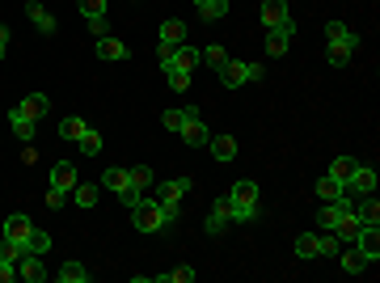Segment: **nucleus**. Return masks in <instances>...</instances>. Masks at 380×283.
Segmentation results:
<instances>
[{"mask_svg":"<svg viewBox=\"0 0 380 283\" xmlns=\"http://www.w3.org/2000/svg\"><path fill=\"white\" fill-rule=\"evenodd\" d=\"M26 17L34 22V30H38V34H56V30H60V22L51 17V13L38 5V0H30V5H26Z\"/></svg>","mask_w":380,"mask_h":283,"instance_id":"obj_15","label":"nucleus"},{"mask_svg":"<svg viewBox=\"0 0 380 283\" xmlns=\"http://www.w3.org/2000/svg\"><path fill=\"white\" fill-rule=\"evenodd\" d=\"M64 203H68L64 191H47V207H64Z\"/></svg>","mask_w":380,"mask_h":283,"instance_id":"obj_48","label":"nucleus"},{"mask_svg":"<svg viewBox=\"0 0 380 283\" xmlns=\"http://www.w3.org/2000/svg\"><path fill=\"white\" fill-rule=\"evenodd\" d=\"M351 55H355V47H347V42H330V47H325V60H330L334 68L351 64Z\"/></svg>","mask_w":380,"mask_h":283,"instance_id":"obj_33","label":"nucleus"},{"mask_svg":"<svg viewBox=\"0 0 380 283\" xmlns=\"http://www.w3.org/2000/svg\"><path fill=\"white\" fill-rule=\"evenodd\" d=\"M262 76H266V68H262V64H245V60H224V68H220V81H224L229 89L249 85V81H262Z\"/></svg>","mask_w":380,"mask_h":283,"instance_id":"obj_1","label":"nucleus"},{"mask_svg":"<svg viewBox=\"0 0 380 283\" xmlns=\"http://www.w3.org/2000/svg\"><path fill=\"white\" fill-rule=\"evenodd\" d=\"M97 195H101V186H97V182H76V186H72V203H76V207H85V211H89V207H97Z\"/></svg>","mask_w":380,"mask_h":283,"instance_id":"obj_18","label":"nucleus"},{"mask_svg":"<svg viewBox=\"0 0 380 283\" xmlns=\"http://www.w3.org/2000/svg\"><path fill=\"white\" fill-rule=\"evenodd\" d=\"M160 127H165V131H182V110H165V115H160Z\"/></svg>","mask_w":380,"mask_h":283,"instance_id":"obj_43","label":"nucleus"},{"mask_svg":"<svg viewBox=\"0 0 380 283\" xmlns=\"http://www.w3.org/2000/svg\"><path fill=\"white\" fill-rule=\"evenodd\" d=\"M5 51H9V26H0V60H5Z\"/></svg>","mask_w":380,"mask_h":283,"instance_id":"obj_50","label":"nucleus"},{"mask_svg":"<svg viewBox=\"0 0 380 283\" xmlns=\"http://www.w3.org/2000/svg\"><path fill=\"white\" fill-rule=\"evenodd\" d=\"M195 64H199V47H174V60H170V68L165 72H174V68H182V72H195Z\"/></svg>","mask_w":380,"mask_h":283,"instance_id":"obj_16","label":"nucleus"},{"mask_svg":"<svg viewBox=\"0 0 380 283\" xmlns=\"http://www.w3.org/2000/svg\"><path fill=\"white\" fill-rule=\"evenodd\" d=\"M296 258H317V233H304V237H296Z\"/></svg>","mask_w":380,"mask_h":283,"instance_id":"obj_37","label":"nucleus"},{"mask_svg":"<svg viewBox=\"0 0 380 283\" xmlns=\"http://www.w3.org/2000/svg\"><path fill=\"white\" fill-rule=\"evenodd\" d=\"M22 161H26V165H34V161H38V148H34V144H26V152H22Z\"/></svg>","mask_w":380,"mask_h":283,"instance_id":"obj_51","label":"nucleus"},{"mask_svg":"<svg viewBox=\"0 0 380 283\" xmlns=\"http://www.w3.org/2000/svg\"><path fill=\"white\" fill-rule=\"evenodd\" d=\"M131 220H135V229L140 233H160V229H165V216H160V203H135L131 207Z\"/></svg>","mask_w":380,"mask_h":283,"instance_id":"obj_2","label":"nucleus"},{"mask_svg":"<svg viewBox=\"0 0 380 283\" xmlns=\"http://www.w3.org/2000/svg\"><path fill=\"white\" fill-rule=\"evenodd\" d=\"M156 203H160V216H165V229H170V224L178 220V211H182V207H178V199H156Z\"/></svg>","mask_w":380,"mask_h":283,"instance_id":"obj_42","label":"nucleus"},{"mask_svg":"<svg viewBox=\"0 0 380 283\" xmlns=\"http://www.w3.org/2000/svg\"><path fill=\"white\" fill-rule=\"evenodd\" d=\"M9 279H17V262L0 254V283H9Z\"/></svg>","mask_w":380,"mask_h":283,"instance_id":"obj_44","label":"nucleus"},{"mask_svg":"<svg viewBox=\"0 0 380 283\" xmlns=\"http://www.w3.org/2000/svg\"><path fill=\"white\" fill-rule=\"evenodd\" d=\"M72 186H76V165H72V161H60L56 169H51V191L72 195Z\"/></svg>","mask_w":380,"mask_h":283,"instance_id":"obj_12","label":"nucleus"},{"mask_svg":"<svg viewBox=\"0 0 380 283\" xmlns=\"http://www.w3.org/2000/svg\"><path fill=\"white\" fill-rule=\"evenodd\" d=\"M195 119H203L199 106H182V123H195Z\"/></svg>","mask_w":380,"mask_h":283,"instance_id":"obj_49","label":"nucleus"},{"mask_svg":"<svg viewBox=\"0 0 380 283\" xmlns=\"http://www.w3.org/2000/svg\"><path fill=\"white\" fill-rule=\"evenodd\" d=\"M178 136H182L190 148H203V144L211 140V136H207V127H203V119H195V123H182V131H178Z\"/></svg>","mask_w":380,"mask_h":283,"instance_id":"obj_25","label":"nucleus"},{"mask_svg":"<svg viewBox=\"0 0 380 283\" xmlns=\"http://www.w3.org/2000/svg\"><path fill=\"white\" fill-rule=\"evenodd\" d=\"M351 245L367 258V266H376V262H380V224H363L359 237H355Z\"/></svg>","mask_w":380,"mask_h":283,"instance_id":"obj_4","label":"nucleus"},{"mask_svg":"<svg viewBox=\"0 0 380 283\" xmlns=\"http://www.w3.org/2000/svg\"><path fill=\"white\" fill-rule=\"evenodd\" d=\"M85 22H89V34H97V38L110 34V22H106V17H85Z\"/></svg>","mask_w":380,"mask_h":283,"instance_id":"obj_46","label":"nucleus"},{"mask_svg":"<svg viewBox=\"0 0 380 283\" xmlns=\"http://www.w3.org/2000/svg\"><path fill=\"white\" fill-rule=\"evenodd\" d=\"M325 38H330V42H347V47H359V34H355L351 26H342V22H330V26H325Z\"/></svg>","mask_w":380,"mask_h":283,"instance_id":"obj_27","label":"nucleus"},{"mask_svg":"<svg viewBox=\"0 0 380 283\" xmlns=\"http://www.w3.org/2000/svg\"><path fill=\"white\" fill-rule=\"evenodd\" d=\"M17 279H26V283H42V279H47L42 254H22V258H17Z\"/></svg>","mask_w":380,"mask_h":283,"instance_id":"obj_10","label":"nucleus"},{"mask_svg":"<svg viewBox=\"0 0 380 283\" xmlns=\"http://www.w3.org/2000/svg\"><path fill=\"white\" fill-rule=\"evenodd\" d=\"M342 195H347V186H342V182H334L330 174L317 182V199H321V203H334V199H342Z\"/></svg>","mask_w":380,"mask_h":283,"instance_id":"obj_29","label":"nucleus"},{"mask_svg":"<svg viewBox=\"0 0 380 283\" xmlns=\"http://www.w3.org/2000/svg\"><path fill=\"white\" fill-rule=\"evenodd\" d=\"M258 17H262V26L266 30H275V26H283L292 13H288V0H262V9H258Z\"/></svg>","mask_w":380,"mask_h":283,"instance_id":"obj_9","label":"nucleus"},{"mask_svg":"<svg viewBox=\"0 0 380 283\" xmlns=\"http://www.w3.org/2000/svg\"><path fill=\"white\" fill-rule=\"evenodd\" d=\"M127 174H131V182H135L140 191H148V186L156 182V178H152V169H148V165H135V169H127Z\"/></svg>","mask_w":380,"mask_h":283,"instance_id":"obj_38","label":"nucleus"},{"mask_svg":"<svg viewBox=\"0 0 380 283\" xmlns=\"http://www.w3.org/2000/svg\"><path fill=\"white\" fill-rule=\"evenodd\" d=\"M119 203H123V207H127V211H131V207H135V203H144V191H140V186H135V182H131V186H123V191H119Z\"/></svg>","mask_w":380,"mask_h":283,"instance_id":"obj_39","label":"nucleus"},{"mask_svg":"<svg viewBox=\"0 0 380 283\" xmlns=\"http://www.w3.org/2000/svg\"><path fill=\"white\" fill-rule=\"evenodd\" d=\"M26 250H30V254H47V250H51V237H47L42 229H30V237H26Z\"/></svg>","mask_w":380,"mask_h":283,"instance_id":"obj_36","label":"nucleus"},{"mask_svg":"<svg viewBox=\"0 0 380 283\" xmlns=\"http://www.w3.org/2000/svg\"><path fill=\"white\" fill-rule=\"evenodd\" d=\"M156 186V199H186L190 191H195V178H165V182H152Z\"/></svg>","mask_w":380,"mask_h":283,"instance_id":"obj_8","label":"nucleus"},{"mask_svg":"<svg viewBox=\"0 0 380 283\" xmlns=\"http://www.w3.org/2000/svg\"><path fill=\"white\" fill-rule=\"evenodd\" d=\"M9 127H13V136H17L22 144H34V119H26V115H17V110H9Z\"/></svg>","mask_w":380,"mask_h":283,"instance_id":"obj_21","label":"nucleus"},{"mask_svg":"<svg viewBox=\"0 0 380 283\" xmlns=\"http://www.w3.org/2000/svg\"><path fill=\"white\" fill-rule=\"evenodd\" d=\"M56 279H60V283H89V266H85V262H72V258H68V262L56 270Z\"/></svg>","mask_w":380,"mask_h":283,"instance_id":"obj_20","label":"nucleus"},{"mask_svg":"<svg viewBox=\"0 0 380 283\" xmlns=\"http://www.w3.org/2000/svg\"><path fill=\"white\" fill-rule=\"evenodd\" d=\"M229 199H233V203H254V207H258V182L241 178V182H237V186L229 191Z\"/></svg>","mask_w":380,"mask_h":283,"instance_id":"obj_31","label":"nucleus"},{"mask_svg":"<svg viewBox=\"0 0 380 283\" xmlns=\"http://www.w3.org/2000/svg\"><path fill=\"white\" fill-rule=\"evenodd\" d=\"M156 42H170V47H182L186 42V22L182 17H165L156 30Z\"/></svg>","mask_w":380,"mask_h":283,"instance_id":"obj_13","label":"nucleus"},{"mask_svg":"<svg viewBox=\"0 0 380 283\" xmlns=\"http://www.w3.org/2000/svg\"><path fill=\"white\" fill-rule=\"evenodd\" d=\"M338 266H342L347 275H363V270H367V258L351 245V250H338Z\"/></svg>","mask_w":380,"mask_h":283,"instance_id":"obj_19","label":"nucleus"},{"mask_svg":"<svg viewBox=\"0 0 380 283\" xmlns=\"http://www.w3.org/2000/svg\"><path fill=\"white\" fill-rule=\"evenodd\" d=\"M292 34H296V22L288 17L283 26H275V30H266V55L270 60H279V55H288V47H292Z\"/></svg>","mask_w":380,"mask_h":283,"instance_id":"obj_5","label":"nucleus"},{"mask_svg":"<svg viewBox=\"0 0 380 283\" xmlns=\"http://www.w3.org/2000/svg\"><path fill=\"white\" fill-rule=\"evenodd\" d=\"M101 186L110 191V195H119L123 186H131V174H127V169H106V174H101Z\"/></svg>","mask_w":380,"mask_h":283,"instance_id":"obj_32","label":"nucleus"},{"mask_svg":"<svg viewBox=\"0 0 380 283\" xmlns=\"http://www.w3.org/2000/svg\"><path fill=\"white\" fill-rule=\"evenodd\" d=\"M199 60H203V64H211V68H224L229 51H224V47H203V51H199Z\"/></svg>","mask_w":380,"mask_h":283,"instance_id":"obj_34","label":"nucleus"},{"mask_svg":"<svg viewBox=\"0 0 380 283\" xmlns=\"http://www.w3.org/2000/svg\"><path fill=\"white\" fill-rule=\"evenodd\" d=\"M165 76H170V89H174V93H186V89H190V72L174 68V72H165Z\"/></svg>","mask_w":380,"mask_h":283,"instance_id":"obj_40","label":"nucleus"},{"mask_svg":"<svg viewBox=\"0 0 380 283\" xmlns=\"http://www.w3.org/2000/svg\"><path fill=\"white\" fill-rule=\"evenodd\" d=\"M97 60L127 64V60H131V47H127L123 38H115V34H106V38H97Z\"/></svg>","mask_w":380,"mask_h":283,"instance_id":"obj_7","label":"nucleus"},{"mask_svg":"<svg viewBox=\"0 0 380 283\" xmlns=\"http://www.w3.org/2000/svg\"><path fill=\"white\" fill-rule=\"evenodd\" d=\"M30 229H34V220H30V216H22V211H13V216L5 220V241H17V245H26Z\"/></svg>","mask_w":380,"mask_h":283,"instance_id":"obj_11","label":"nucleus"},{"mask_svg":"<svg viewBox=\"0 0 380 283\" xmlns=\"http://www.w3.org/2000/svg\"><path fill=\"white\" fill-rule=\"evenodd\" d=\"M338 250H342L338 233H330V229H321V233H317V258H338Z\"/></svg>","mask_w":380,"mask_h":283,"instance_id":"obj_22","label":"nucleus"},{"mask_svg":"<svg viewBox=\"0 0 380 283\" xmlns=\"http://www.w3.org/2000/svg\"><path fill=\"white\" fill-rule=\"evenodd\" d=\"M203 229H207V237H224V233L233 229V216H229V195L211 203V211H207V220H203Z\"/></svg>","mask_w":380,"mask_h":283,"instance_id":"obj_3","label":"nucleus"},{"mask_svg":"<svg viewBox=\"0 0 380 283\" xmlns=\"http://www.w3.org/2000/svg\"><path fill=\"white\" fill-rule=\"evenodd\" d=\"M359 229H363V220H359L355 211H347V216L338 220V229H334V233H338V241H355V237H359Z\"/></svg>","mask_w":380,"mask_h":283,"instance_id":"obj_30","label":"nucleus"},{"mask_svg":"<svg viewBox=\"0 0 380 283\" xmlns=\"http://www.w3.org/2000/svg\"><path fill=\"white\" fill-rule=\"evenodd\" d=\"M13 110H17V115H26V119H34V123H38V119L47 115V110H51V97H47V93H30V97H26V102H17Z\"/></svg>","mask_w":380,"mask_h":283,"instance_id":"obj_14","label":"nucleus"},{"mask_svg":"<svg viewBox=\"0 0 380 283\" xmlns=\"http://www.w3.org/2000/svg\"><path fill=\"white\" fill-rule=\"evenodd\" d=\"M195 9L203 13V22H220L229 13V0H195Z\"/></svg>","mask_w":380,"mask_h":283,"instance_id":"obj_28","label":"nucleus"},{"mask_svg":"<svg viewBox=\"0 0 380 283\" xmlns=\"http://www.w3.org/2000/svg\"><path fill=\"white\" fill-rule=\"evenodd\" d=\"M355 216H359L363 224H380V203H376V195L355 199Z\"/></svg>","mask_w":380,"mask_h":283,"instance_id":"obj_26","label":"nucleus"},{"mask_svg":"<svg viewBox=\"0 0 380 283\" xmlns=\"http://www.w3.org/2000/svg\"><path fill=\"white\" fill-rule=\"evenodd\" d=\"M355 169H359V161H355V156H334V161H330V178L347 186V178L355 174Z\"/></svg>","mask_w":380,"mask_h":283,"instance_id":"obj_23","label":"nucleus"},{"mask_svg":"<svg viewBox=\"0 0 380 283\" xmlns=\"http://www.w3.org/2000/svg\"><path fill=\"white\" fill-rule=\"evenodd\" d=\"M85 17H106V0H76Z\"/></svg>","mask_w":380,"mask_h":283,"instance_id":"obj_41","label":"nucleus"},{"mask_svg":"<svg viewBox=\"0 0 380 283\" xmlns=\"http://www.w3.org/2000/svg\"><path fill=\"white\" fill-rule=\"evenodd\" d=\"M89 131V123L81 119V115H68L64 123H60V140H72V144H81V136Z\"/></svg>","mask_w":380,"mask_h":283,"instance_id":"obj_24","label":"nucleus"},{"mask_svg":"<svg viewBox=\"0 0 380 283\" xmlns=\"http://www.w3.org/2000/svg\"><path fill=\"white\" fill-rule=\"evenodd\" d=\"M97 152H101V131L89 127V131L81 136V156H97Z\"/></svg>","mask_w":380,"mask_h":283,"instance_id":"obj_35","label":"nucleus"},{"mask_svg":"<svg viewBox=\"0 0 380 283\" xmlns=\"http://www.w3.org/2000/svg\"><path fill=\"white\" fill-rule=\"evenodd\" d=\"M170 283H195V266H174L170 270Z\"/></svg>","mask_w":380,"mask_h":283,"instance_id":"obj_45","label":"nucleus"},{"mask_svg":"<svg viewBox=\"0 0 380 283\" xmlns=\"http://www.w3.org/2000/svg\"><path fill=\"white\" fill-rule=\"evenodd\" d=\"M156 60H160V68H170V60H174V47H170V42H156Z\"/></svg>","mask_w":380,"mask_h":283,"instance_id":"obj_47","label":"nucleus"},{"mask_svg":"<svg viewBox=\"0 0 380 283\" xmlns=\"http://www.w3.org/2000/svg\"><path fill=\"white\" fill-rule=\"evenodd\" d=\"M347 195H351V199H363V195H376V169H372V165H359L355 174L347 178Z\"/></svg>","mask_w":380,"mask_h":283,"instance_id":"obj_6","label":"nucleus"},{"mask_svg":"<svg viewBox=\"0 0 380 283\" xmlns=\"http://www.w3.org/2000/svg\"><path fill=\"white\" fill-rule=\"evenodd\" d=\"M207 148H211L215 161H233V156H237V136H211Z\"/></svg>","mask_w":380,"mask_h":283,"instance_id":"obj_17","label":"nucleus"}]
</instances>
